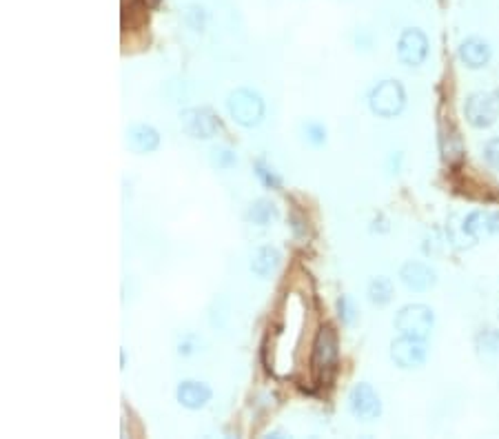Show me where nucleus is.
<instances>
[{
    "mask_svg": "<svg viewBox=\"0 0 499 439\" xmlns=\"http://www.w3.org/2000/svg\"><path fill=\"white\" fill-rule=\"evenodd\" d=\"M282 255L275 246H260L251 255V271L258 277H269L280 266Z\"/></svg>",
    "mask_w": 499,
    "mask_h": 439,
    "instance_id": "obj_14",
    "label": "nucleus"
},
{
    "mask_svg": "<svg viewBox=\"0 0 499 439\" xmlns=\"http://www.w3.org/2000/svg\"><path fill=\"white\" fill-rule=\"evenodd\" d=\"M357 304H355V299L351 295H342L337 299V317L342 319V324L346 326H351L355 324V319H357Z\"/></svg>",
    "mask_w": 499,
    "mask_h": 439,
    "instance_id": "obj_24",
    "label": "nucleus"
},
{
    "mask_svg": "<svg viewBox=\"0 0 499 439\" xmlns=\"http://www.w3.org/2000/svg\"><path fill=\"white\" fill-rule=\"evenodd\" d=\"M211 389L207 386L205 382H194V380H187L182 382L178 386V393H176V398L178 402L185 406V409L189 411H198V409H203V406H207L211 402Z\"/></svg>",
    "mask_w": 499,
    "mask_h": 439,
    "instance_id": "obj_13",
    "label": "nucleus"
},
{
    "mask_svg": "<svg viewBox=\"0 0 499 439\" xmlns=\"http://www.w3.org/2000/svg\"><path fill=\"white\" fill-rule=\"evenodd\" d=\"M229 115L242 127H258L264 118V100L262 95L251 89H236L227 98Z\"/></svg>",
    "mask_w": 499,
    "mask_h": 439,
    "instance_id": "obj_2",
    "label": "nucleus"
},
{
    "mask_svg": "<svg viewBox=\"0 0 499 439\" xmlns=\"http://www.w3.org/2000/svg\"><path fill=\"white\" fill-rule=\"evenodd\" d=\"M440 149H442V156L446 162H460L462 156H464V144H462V138L460 133L453 129H442L440 131Z\"/></svg>",
    "mask_w": 499,
    "mask_h": 439,
    "instance_id": "obj_15",
    "label": "nucleus"
},
{
    "mask_svg": "<svg viewBox=\"0 0 499 439\" xmlns=\"http://www.w3.org/2000/svg\"><path fill=\"white\" fill-rule=\"evenodd\" d=\"M464 115H466V120H469V124L475 127V129H488V127H493L499 115V104H497L495 93L480 91V93L469 95L464 102Z\"/></svg>",
    "mask_w": 499,
    "mask_h": 439,
    "instance_id": "obj_6",
    "label": "nucleus"
},
{
    "mask_svg": "<svg viewBox=\"0 0 499 439\" xmlns=\"http://www.w3.org/2000/svg\"><path fill=\"white\" fill-rule=\"evenodd\" d=\"M493 49L486 40L482 38H466L460 45V60L464 62V67L469 69H482L491 62Z\"/></svg>",
    "mask_w": 499,
    "mask_h": 439,
    "instance_id": "obj_11",
    "label": "nucleus"
},
{
    "mask_svg": "<svg viewBox=\"0 0 499 439\" xmlns=\"http://www.w3.org/2000/svg\"><path fill=\"white\" fill-rule=\"evenodd\" d=\"M446 235H449V242L458 246V249H464V246H469V244L475 242L471 235L466 233L464 220H460V216H451L449 224H446Z\"/></svg>",
    "mask_w": 499,
    "mask_h": 439,
    "instance_id": "obj_19",
    "label": "nucleus"
},
{
    "mask_svg": "<svg viewBox=\"0 0 499 439\" xmlns=\"http://www.w3.org/2000/svg\"><path fill=\"white\" fill-rule=\"evenodd\" d=\"M302 133H304V140L311 147H322L326 142V127L322 122H315V120L304 122Z\"/></svg>",
    "mask_w": 499,
    "mask_h": 439,
    "instance_id": "obj_25",
    "label": "nucleus"
},
{
    "mask_svg": "<svg viewBox=\"0 0 499 439\" xmlns=\"http://www.w3.org/2000/svg\"><path fill=\"white\" fill-rule=\"evenodd\" d=\"M126 144L133 153H153L160 147V133L151 124H131L126 129Z\"/></svg>",
    "mask_w": 499,
    "mask_h": 439,
    "instance_id": "obj_12",
    "label": "nucleus"
},
{
    "mask_svg": "<svg viewBox=\"0 0 499 439\" xmlns=\"http://www.w3.org/2000/svg\"><path fill=\"white\" fill-rule=\"evenodd\" d=\"M475 346L484 355H499V330L497 328H482L475 335Z\"/></svg>",
    "mask_w": 499,
    "mask_h": 439,
    "instance_id": "obj_21",
    "label": "nucleus"
},
{
    "mask_svg": "<svg viewBox=\"0 0 499 439\" xmlns=\"http://www.w3.org/2000/svg\"><path fill=\"white\" fill-rule=\"evenodd\" d=\"M433 326H435V315H433V308L426 304H408L404 308H399V313L395 317V328L402 335L426 339L431 335Z\"/></svg>",
    "mask_w": 499,
    "mask_h": 439,
    "instance_id": "obj_5",
    "label": "nucleus"
},
{
    "mask_svg": "<svg viewBox=\"0 0 499 439\" xmlns=\"http://www.w3.org/2000/svg\"><path fill=\"white\" fill-rule=\"evenodd\" d=\"M247 218H249V222L258 224V227H267V224H271V220L278 218V207H275L271 200L260 198L249 207Z\"/></svg>",
    "mask_w": 499,
    "mask_h": 439,
    "instance_id": "obj_17",
    "label": "nucleus"
},
{
    "mask_svg": "<svg viewBox=\"0 0 499 439\" xmlns=\"http://www.w3.org/2000/svg\"><path fill=\"white\" fill-rule=\"evenodd\" d=\"M464 229L471 238L477 242L482 238V233H491V213L486 211H471L464 218Z\"/></svg>",
    "mask_w": 499,
    "mask_h": 439,
    "instance_id": "obj_18",
    "label": "nucleus"
},
{
    "mask_svg": "<svg viewBox=\"0 0 499 439\" xmlns=\"http://www.w3.org/2000/svg\"><path fill=\"white\" fill-rule=\"evenodd\" d=\"M180 127L194 140H211L220 131V118L211 106H191L180 113Z\"/></svg>",
    "mask_w": 499,
    "mask_h": 439,
    "instance_id": "obj_4",
    "label": "nucleus"
},
{
    "mask_svg": "<svg viewBox=\"0 0 499 439\" xmlns=\"http://www.w3.org/2000/svg\"><path fill=\"white\" fill-rule=\"evenodd\" d=\"M368 302L370 304H375V306H386L393 295H395V288H393V282L388 280V277H373L368 284Z\"/></svg>",
    "mask_w": 499,
    "mask_h": 439,
    "instance_id": "obj_16",
    "label": "nucleus"
},
{
    "mask_svg": "<svg viewBox=\"0 0 499 439\" xmlns=\"http://www.w3.org/2000/svg\"><path fill=\"white\" fill-rule=\"evenodd\" d=\"M429 357L426 342L411 335H399L393 339L390 344V359L397 364L399 368H420Z\"/></svg>",
    "mask_w": 499,
    "mask_h": 439,
    "instance_id": "obj_8",
    "label": "nucleus"
},
{
    "mask_svg": "<svg viewBox=\"0 0 499 439\" xmlns=\"http://www.w3.org/2000/svg\"><path fill=\"white\" fill-rule=\"evenodd\" d=\"M337 359H339V342L333 326H322L317 330L313 339V353H311V371L317 382H331V377L337 371Z\"/></svg>",
    "mask_w": 499,
    "mask_h": 439,
    "instance_id": "obj_1",
    "label": "nucleus"
},
{
    "mask_svg": "<svg viewBox=\"0 0 499 439\" xmlns=\"http://www.w3.org/2000/svg\"><path fill=\"white\" fill-rule=\"evenodd\" d=\"M209 160L216 169H222V171L233 169L238 165V156H236V151H231L229 147H211Z\"/></svg>",
    "mask_w": 499,
    "mask_h": 439,
    "instance_id": "obj_22",
    "label": "nucleus"
},
{
    "mask_svg": "<svg viewBox=\"0 0 499 439\" xmlns=\"http://www.w3.org/2000/svg\"><path fill=\"white\" fill-rule=\"evenodd\" d=\"M200 348V339L194 335V333H187L182 339H180V344H178V353L180 355H191V353H196Z\"/></svg>",
    "mask_w": 499,
    "mask_h": 439,
    "instance_id": "obj_27",
    "label": "nucleus"
},
{
    "mask_svg": "<svg viewBox=\"0 0 499 439\" xmlns=\"http://www.w3.org/2000/svg\"><path fill=\"white\" fill-rule=\"evenodd\" d=\"M495 98H497V104H499V89L495 91Z\"/></svg>",
    "mask_w": 499,
    "mask_h": 439,
    "instance_id": "obj_29",
    "label": "nucleus"
},
{
    "mask_svg": "<svg viewBox=\"0 0 499 439\" xmlns=\"http://www.w3.org/2000/svg\"><path fill=\"white\" fill-rule=\"evenodd\" d=\"M491 233H499V211L491 213Z\"/></svg>",
    "mask_w": 499,
    "mask_h": 439,
    "instance_id": "obj_28",
    "label": "nucleus"
},
{
    "mask_svg": "<svg viewBox=\"0 0 499 439\" xmlns=\"http://www.w3.org/2000/svg\"><path fill=\"white\" fill-rule=\"evenodd\" d=\"M429 56V38L417 27H406L397 40V60L404 67H420Z\"/></svg>",
    "mask_w": 499,
    "mask_h": 439,
    "instance_id": "obj_7",
    "label": "nucleus"
},
{
    "mask_svg": "<svg viewBox=\"0 0 499 439\" xmlns=\"http://www.w3.org/2000/svg\"><path fill=\"white\" fill-rule=\"evenodd\" d=\"M253 171H256V178H258L267 189H280V187H282L280 174L267 162V160L258 158L256 162H253Z\"/></svg>",
    "mask_w": 499,
    "mask_h": 439,
    "instance_id": "obj_20",
    "label": "nucleus"
},
{
    "mask_svg": "<svg viewBox=\"0 0 499 439\" xmlns=\"http://www.w3.org/2000/svg\"><path fill=\"white\" fill-rule=\"evenodd\" d=\"M207 20H209V14L203 5H189L185 9V25L194 31H205L207 27Z\"/></svg>",
    "mask_w": 499,
    "mask_h": 439,
    "instance_id": "obj_23",
    "label": "nucleus"
},
{
    "mask_svg": "<svg viewBox=\"0 0 499 439\" xmlns=\"http://www.w3.org/2000/svg\"><path fill=\"white\" fill-rule=\"evenodd\" d=\"M406 104V91L397 80H382L368 95L370 111L379 118H395Z\"/></svg>",
    "mask_w": 499,
    "mask_h": 439,
    "instance_id": "obj_3",
    "label": "nucleus"
},
{
    "mask_svg": "<svg viewBox=\"0 0 499 439\" xmlns=\"http://www.w3.org/2000/svg\"><path fill=\"white\" fill-rule=\"evenodd\" d=\"M399 280L404 282L408 291L424 293V291H431V288L437 284V273L424 262H406L399 269Z\"/></svg>",
    "mask_w": 499,
    "mask_h": 439,
    "instance_id": "obj_10",
    "label": "nucleus"
},
{
    "mask_svg": "<svg viewBox=\"0 0 499 439\" xmlns=\"http://www.w3.org/2000/svg\"><path fill=\"white\" fill-rule=\"evenodd\" d=\"M484 160H486V165L499 171V138H491L486 144H484Z\"/></svg>",
    "mask_w": 499,
    "mask_h": 439,
    "instance_id": "obj_26",
    "label": "nucleus"
},
{
    "mask_svg": "<svg viewBox=\"0 0 499 439\" xmlns=\"http://www.w3.org/2000/svg\"><path fill=\"white\" fill-rule=\"evenodd\" d=\"M348 409L362 422H373L382 413V402L379 395L373 391V386L366 382H359L348 393Z\"/></svg>",
    "mask_w": 499,
    "mask_h": 439,
    "instance_id": "obj_9",
    "label": "nucleus"
}]
</instances>
